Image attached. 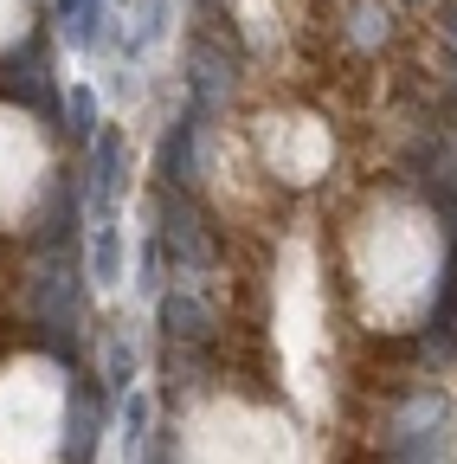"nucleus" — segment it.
Returning <instances> with one entry per match:
<instances>
[{
  "instance_id": "f03ea898",
  "label": "nucleus",
  "mask_w": 457,
  "mask_h": 464,
  "mask_svg": "<svg viewBox=\"0 0 457 464\" xmlns=\"http://www.w3.org/2000/svg\"><path fill=\"white\" fill-rule=\"evenodd\" d=\"M386 451H393V464H444V400L438 393H413L393 413Z\"/></svg>"
},
{
  "instance_id": "9b49d317",
  "label": "nucleus",
  "mask_w": 457,
  "mask_h": 464,
  "mask_svg": "<svg viewBox=\"0 0 457 464\" xmlns=\"http://www.w3.org/2000/svg\"><path fill=\"white\" fill-rule=\"evenodd\" d=\"M65 130L78 136V142H97V91L90 84H71V97H65Z\"/></svg>"
},
{
  "instance_id": "ddd939ff",
  "label": "nucleus",
  "mask_w": 457,
  "mask_h": 464,
  "mask_svg": "<svg viewBox=\"0 0 457 464\" xmlns=\"http://www.w3.org/2000/svg\"><path fill=\"white\" fill-rule=\"evenodd\" d=\"M142 426H148V400L142 393H123V451L136 458V445H142Z\"/></svg>"
},
{
  "instance_id": "6e6552de",
  "label": "nucleus",
  "mask_w": 457,
  "mask_h": 464,
  "mask_svg": "<svg viewBox=\"0 0 457 464\" xmlns=\"http://www.w3.org/2000/svg\"><path fill=\"white\" fill-rule=\"evenodd\" d=\"M194 142H200V116L187 110L175 130H167V142H161V174L167 181H194Z\"/></svg>"
},
{
  "instance_id": "f257e3e1",
  "label": "nucleus",
  "mask_w": 457,
  "mask_h": 464,
  "mask_svg": "<svg viewBox=\"0 0 457 464\" xmlns=\"http://www.w3.org/2000/svg\"><path fill=\"white\" fill-rule=\"evenodd\" d=\"M26 316H33L52 342L78 335V316H84V271H78L71 258H45L39 277L26 284Z\"/></svg>"
},
{
  "instance_id": "423d86ee",
  "label": "nucleus",
  "mask_w": 457,
  "mask_h": 464,
  "mask_svg": "<svg viewBox=\"0 0 457 464\" xmlns=\"http://www.w3.org/2000/svg\"><path fill=\"white\" fill-rule=\"evenodd\" d=\"M97 439H103L97 400H90V387H71V406H65V458H71V464H90Z\"/></svg>"
},
{
  "instance_id": "7ed1b4c3",
  "label": "nucleus",
  "mask_w": 457,
  "mask_h": 464,
  "mask_svg": "<svg viewBox=\"0 0 457 464\" xmlns=\"http://www.w3.org/2000/svg\"><path fill=\"white\" fill-rule=\"evenodd\" d=\"M161 252H175L181 271L213 265V239H206V226H200V213L187 200H167V213H161Z\"/></svg>"
},
{
  "instance_id": "1a4fd4ad",
  "label": "nucleus",
  "mask_w": 457,
  "mask_h": 464,
  "mask_svg": "<svg viewBox=\"0 0 457 464\" xmlns=\"http://www.w3.org/2000/svg\"><path fill=\"white\" fill-rule=\"evenodd\" d=\"M90 284H123V232L109 219H97L90 232Z\"/></svg>"
},
{
  "instance_id": "20e7f679",
  "label": "nucleus",
  "mask_w": 457,
  "mask_h": 464,
  "mask_svg": "<svg viewBox=\"0 0 457 464\" xmlns=\"http://www.w3.org/2000/svg\"><path fill=\"white\" fill-rule=\"evenodd\" d=\"M123 161H129V149H123V130H117V123H109V130H97V142H90V181H84V200H90L97 213H109V200H117Z\"/></svg>"
},
{
  "instance_id": "0eeeda50",
  "label": "nucleus",
  "mask_w": 457,
  "mask_h": 464,
  "mask_svg": "<svg viewBox=\"0 0 457 464\" xmlns=\"http://www.w3.org/2000/svg\"><path fill=\"white\" fill-rule=\"evenodd\" d=\"M161 329L175 335V342H206L213 310L194 297V290H167V297H161Z\"/></svg>"
},
{
  "instance_id": "f8f14e48",
  "label": "nucleus",
  "mask_w": 457,
  "mask_h": 464,
  "mask_svg": "<svg viewBox=\"0 0 457 464\" xmlns=\"http://www.w3.org/2000/svg\"><path fill=\"white\" fill-rule=\"evenodd\" d=\"M7 91H14V97H26V103H45V65H39V58H26V65H14Z\"/></svg>"
},
{
  "instance_id": "9d476101",
  "label": "nucleus",
  "mask_w": 457,
  "mask_h": 464,
  "mask_svg": "<svg viewBox=\"0 0 457 464\" xmlns=\"http://www.w3.org/2000/svg\"><path fill=\"white\" fill-rule=\"evenodd\" d=\"M103 381L117 387V393H136V342H129L123 329L103 342Z\"/></svg>"
},
{
  "instance_id": "39448f33",
  "label": "nucleus",
  "mask_w": 457,
  "mask_h": 464,
  "mask_svg": "<svg viewBox=\"0 0 457 464\" xmlns=\"http://www.w3.org/2000/svg\"><path fill=\"white\" fill-rule=\"evenodd\" d=\"M194 116H200V123H206V116L213 110H225V97H233V58H225L219 45H200L194 52Z\"/></svg>"
}]
</instances>
